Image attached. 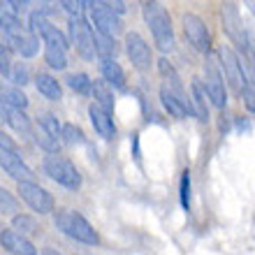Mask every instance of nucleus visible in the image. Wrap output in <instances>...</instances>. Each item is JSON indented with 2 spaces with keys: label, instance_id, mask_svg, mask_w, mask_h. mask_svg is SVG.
<instances>
[{
  "label": "nucleus",
  "instance_id": "5",
  "mask_svg": "<svg viewBox=\"0 0 255 255\" xmlns=\"http://www.w3.org/2000/svg\"><path fill=\"white\" fill-rule=\"evenodd\" d=\"M221 21H223V30L230 37L232 44H237L239 51H246V42H249V33L244 28L242 14H239V7L232 2V0H223L221 5Z\"/></svg>",
  "mask_w": 255,
  "mask_h": 255
},
{
  "label": "nucleus",
  "instance_id": "38",
  "mask_svg": "<svg viewBox=\"0 0 255 255\" xmlns=\"http://www.w3.org/2000/svg\"><path fill=\"white\" fill-rule=\"evenodd\" d=\"M0 151H9V153H19V146H16V141L9 137V134L0 132Z\"/></svg>",
  "mask_w": 255,
  "mask_h": 255
},
{
  "label": "nucleus",
  "instance_id": "40",
  "mask_svg": "<svg viewBox=\"0 0 255 255\" xmlns=\"http://www.w3.org/2000/svg\"><path fill=\"white\" fill-rule=\"evenodd\" d=\"M9 7H12L14 12H26L28 7H30V0H7Z\"/></svg>",
  "mask_w": 255,
  "mask_h": 255
},
{
  "label": "nucleus",
  "instance_id": "45",
  "mask_svg": "<svg viewBox=\"0 0 255 255\" xmlns=\"http://www.w3.org/2000/svg\"><path fill=\"white\" fill-rule=\"evenodd\" d=\"M2 2H7V0H0V7H2Z\"/></svg>",
  "mask_w": 255,
  "mask_h": 255
},
{
  "label": "nucleus",
  "instance_id": "18",
  "mask_svg": "<svg viewBox=\"0 0 255 255\" xmlns=\"http://www.w3.org/2000/svg\"><path fill=\"white\" fill-rule=\"evenodd\" d=\"M91 93H93L95 102H98L102 109H107L109 114L114 112L116 100H114V86H112V84H107L105 79L93 81V86H91Z\"/></svg>",
  "mask_w": 255,
  "mask_h": 255
},
{
  "label": "nucleus",
  "instance_id": "36",
  "mask_svg": "<svg viewBox=\"0 0 255 255\" xmlns=\"http://www.w3.org/2000/svg\"><path fill=\"white\" fill-rule=\"evenodd\" d=\"M9 70H12V58H9V49L0 42V74L2 77H9Z\"/></svg>",
  "mask_w": 255,
  "mask_h": 255
},
{
  "label": "nucleus",
  "instance_id": "16",
  "mask_svg": "<svg viewBox=\"0 0 255 255\" xmlns=\"http://www.w3.org/2000/svg\"><path fill=\"white\" fill-rule=\"evenodd\" d=\"M35 88L42 98H47L49 102H58L63 98V88H61V81L51 77L49 72H37L35 74Z\"/></svg>",
  "mask_w": 255,
  "mask_h": 255
},
{
  "label": "nucleus",
  "instance_id": "14",
  "mask_svg": "<svg viewBox=\"0 0 255 255\" xmlns=\"http://www.w3.org/2000/svg\"><path fill=\"white\" fill-rule=\"evenodd\" d=\"M0 167L5 169L12 179H16V181H33V176H35L33 169L21 160V155L9 153V151H0Z\"/></svg>",
  "mask_w": 255,
  "mask_h": 255
},
{
  "label": "nucleus",
  "instance_id": "24",
  "mask_svg": "<svg viewBox=\"0 0 255 255\" xmlns=\"http://www.w3.org/2000/svg\"><path fill=\"white\" fill-rule=\"evenodd\" d=\"M0 30H2L7 37H16V35L26 33V28H23V23L19 21V16H16V14H9V12L0 14Z\"/></svg>",
  "mask_w": 255,
  "mask_h": 255
},
{
  "label": "nucleus",
  "instance_id": "43",
  "mask_svg": "<svg viewBox=\"0 0 255 255\" xmlns=\"http://www.w3.org/2000/svg\"><path fill=\"white\" fill-rule=\"evenodd\" d=\"M2 121H7V105L0 100V123Z\"/></svg>",
  "mask_w": 255,
  "mask_h": 255
},
{
  "label": "nucleus",
  "instance_id": "37",
  "mask_svg": "<svg viewBox=\"0 0 255 255\" xmlns=\"http://www.w3.org/2000/svg\"><path fill=\"white\" fill-rule=\"evenodd\" d=\"M61 5L70 16H74V14H81V9H84V0H61Z\"/></svg>",
  "mask_w": 255,
  "mask_h": 255
},
{
  "label": "nucleus",
  "instance_id": "19",
  "mask_svg": "<svg viewBox=\"0 0 255 255\" xmlns=\"http://www.w3.org/2000/svg\"><path fill=\"white\" fill-rule=\"evenodd\" d=\"M158 72L167 79V86L174 91L176 95H181V98H186V88H183L181 84V77H179V72H176V67L169 63L167 56H162V58H158Z\"/></svg>",
  "mask_w": 255,
  "mask_h": 255
},
{
  "label": "nucleus",
  "instance_id": "9",
  "mask_svg": "<svg viewBox=\"0 0 255 255\" xmlns=\"http://www.w3.org/2000/svg\"><path fill=\"white\" fill-rule=\"evenodd\" d=\"M126 54L130 58L134 70H139V72H146L151 70V63H153V54H151V47H148V42L141 37L139 33H128L126 35Z\"/></svg>",
  "mask_w": 255,
  "mask_h": 255
},
{
  "label": "nucleus",
  "instance_id": "7",
  "mask_svg": "<svg viewBox=\"0 0 255 255\" xmlns=\"http://www.w3.org/2000/svg\"><path fill=\"white\" fill-rule=\"evenodd\" d=\"M181 26H183V35H186L188 44L197 54H209L211 51V33H209L207 23L197 14H190V12L183 14Z\"/></svg>",
  "mask_w": 255,
  "mask_h": 255
},
{
  "label": "nucleus",
  "instance_id": "23",
  "mask_svg": "<svg viewBox=\"0 0 255 255\" xmlns=\"http://www.w3.org/2000/svg\"><path fill=\"white\" fill-rule=\"evenodd\" d=\"M44 61L51 70H65L67 67V49L56 44H44Z\"/></svg>",
  "mask_w": 255,
  "mask_h": 255
},
{
  "label": "nucleus",
  "instance_id": "21",
  "mask_svg": "<svg viewBox=\"0 0 255 255\" xmlns=\"http://www.w3.org/2000/svg\"><path fill=\"white\" fill-rule=\"evenodd\" d=\"M0 100L5 102L7 107H19V109H26L28 107V98L26 93L21 91V86L16 84H0Z\"/></svg>",
  "mask_w": 255,
  "mask_h": 255
},
{
  "label": "nucleus",
  "instance_id": "32",
  "mask_svg": "<svg viewBox=\"0 0 255 255\" xmlns=\"http://www.w3.org/2000/svg\"><path fill=\"white\" fill-rule=\"evenodd\" d=\"M16 211H19V200H16L12 193H7V190L0 186V214L14 216Z\"/></svg>",
  "mask_w": 255,
  "mask_h": 255
},
{
  "label": "nucleus",
  "instance_id": "6",
  "mask_svg": "<svg viewBox=\"0 0 255 255\" xmlns=\"http://www.w3.org/2000/svg\"><path fill=\"white\" fill-rule=\"evenodd\" d=\"M204 91H207L209 102L214 105L216 109H223L228 105V84H225V77H223L221 67L216 65L214 58H207L204 63Z\"/></svg>",
  "mask_w": 255,
  "mask_h": 255
},
{
  "label": "nucleus",
  "instance_id": "17",
  "mask_svg": "<svg viewBox=\"0 0 255 255\" xmlns=\"http://www.w3.org/2000/svg\"><path fill=\"white\" fill-rule=\"evenodd\" d=\"M190 109H193V114L197 121L207 123L209 121V98H207V91L204 86L200 84V79H195L190 84Z\"/></svg>",
  "mask_w": 255,
  "mask_h": 255
},
{
  "label": "nucleus",
  "instance_id": "35",
  "mask_svg": "<svg viewBox=\"0 0 255 255\" xmlns=\"http://www.w3.org/2000/svg\"><path fill=\"white\" fill-rule=\"evenodd\" d=\"M179 197H181V207L188 211L190 209V172L186 169L181 174V186H179Z\"/></svg>",
  "mask_w": 255,
  "mask_h": 255
},
{
  "label": "nucleus",
  "instance_id": "28",
  "mask_svg": "<svg viewBox=\"0 0 255 255\" xmlns=\"http://www.w3.org/2000/svg\"><path fill=\"white\" fill-rule=\"evenodd\" d=\"M40 40L44 42V44H56V47H63V49L70 47L67 37L54 26V23H47V26H44V30H42V35H40Z\"/></svg>",
  "mask_w": 255,
  "mask_h": 255
},
{
  "label": "nucleus",
  "instance_id": "39",
  "mask_svg": "<svg viewBox=\"0 0 255 255\" xmlns=\"http://www.w3.org/2000/svg\"><path fill=\"white\" fill-rule=\"evenodd\" d=\"M242 98H244V105H246V109L255 114V91H253V88H251V86L244 88V91H242Z\"/></svg>",
  "mask_w": 255,
  "mask_h": 255
},
{
  "label": "nucleus",
  "instance_id": "3",
  "mask_svg": "<svg viewBox=\"0 0 255 255\" xmlns=\"http://www.w3.org/2000/svg\"><path fill=\"white\" fill-rule=\"evenodd\" d=\"M42 169H44V174H47L51 181H56L58 186H63V188H67V190H79L81 188L79 169L74 167L67 158H63V155H58V153L44 155Z\"/></svg>",
  "mask_w": 255,
  "mask_h": 255
},
{
  "label": "nucleus",
  "instance_id": "20",
  "mask_svg": "<svg viewBox=\"0 0 255 255\" xmlns=\"http://www.w3.org/2000/svg\"><path fill=\"white\" fill-rule=\"evenodd\" d=\"M9 42L14 44L16 54L23 56V58H33L40 49V37H35L33 33H21L16 37H9Z\"/></svg>",
  "mask_w": 255,
  "mask_h": 255
},
{
  "label": "nucleus",
  "instance_id": "8",
  "mask_svg": "<svg viewBox=\"0 0 255 255\" xmlns=\"http://www.w3.org/2000/svg\"><path fill=\"white\" fill-rule=\"evenodd\" d=\"M16 183H19L16 190H19L21 200L26 202L33 211H37L40 216L54 211V207H56L54 195L49 193L47 188H42V186H37V183H33V181H16Z\"/></svg>",
  "mask_w": 255,
  "mask_h": 255
},
{
  "label": "nucleus",
  "instance_id": "34",
  "mask_svg": "<svg viewBox=\"0 0 255 255\" xmlns=\"http://www.w3.org/2000/svg\"><path fill=\"white\" fill-rule=\"evenodd\" d=\"M35 141H37V146L44 148L47 153H58V139H54V137H51V134H47L44 130L35 134Z\"/></svg>",
  "mask_w": 255,
  "mask_h": 255
},
{
  "label": "nucleus",
  "instance_id": "25",
  "mask_svg": "<svg viewBox=\"0 0 255 255\" xmlns=\"http://www.w3.org/2000/svg\"><path fill=\"white\" fill-rule=\"evenodd\" d=\"M65 84L70 88H72L74 93L79 95H88L91 93V86H93V81H91V77H88L86 72H72L65 77Z\"/></svg>",
  "mask_w": 255,
  "mask_h": 255
},
{
  "label": "nucleus",
  "instance_id": "2",
  "mask_svg": "<svg viewBox=\"0 0 255 255\" xmlns=\"http://www.w3.org/2000/svg\"><path fill=\"white\" fill-rule=\"evenodd\" d=\"M54 223L63 235L70 237V239H74V242L86 244V246H98V244H100V237H98V232L93 230V225H91L81 214L72 211V209H63V211H58L56 218H54Z\"/></svg>",
  "mask_w": 255,
  "mask_h": 255
},
{
  "label": "nucleus",
  "instance_id": "44",
  "mask_svg": "<svg viewBox=\"0 0 255 255\" xmlns=\"http://www.w3.org/2000/svg\"><path fill=\"white\" fill-rule=\"evenodd\" d=\"M244 5H246V7L251 9V12L255 14V0H244Z\"/></svg>",
  "mask_w": 255,
  "mask_h": 255
},
{
  "label": "nucleus",
  "instance_id": "13",
  "mask_svg": "<svg viewBox=\"0 0 255 255\" xmlns=\"http://www.w3.org/2000/svg\"><path fill=\"white\" fill-rule=\"evenodd\" d=\"M88 116H91V126L102 139H114L116 137V126H114V119L109 114L107 109H102L98 102H93L88 107Z\"/></svg>",
  "mask_w": 255,
  "mask_h": 255
},
{
  "label": "nucleus",
  "instance_id": "33",
  "mask_svg": "<svg viewBox=\"0 0 255 255\" xmlns=\"http://www.w3.org/2000/svg\"><path fill=\"white\" fill-rule=\"evenodd\" d=\"M7 79L12 81V84H16V86H26L28 81H30V72H28L26 65L16 63V65H12V70H9V77H7Z\"/></svg>",
  "mask_w": 255,
  "mask_h": 255
},
{
  "label": "nucleus",
  "instance_id": "11",
  "mask_svg": "<svg viewBox=\"0 0 255 255\" xmlns=\"http://www.w3.org/2000/svg\"><path fill=\"white\" fill-rule=\"evenodd\" d=\"M0 246H2V251L14 255H37V249L33 246V242L14 228L0 232Z\"/></svg>",
  "mask_w": 255,
  "mask_h": 255
},
{
  "label": "nucleus",
  "instance_id": "12",
  "mask_svg": "<svg viewBox=\"0 0 255 255\" xmlns=\"http://www.w3.org/2000/svg\"><path fill=\"white\" fill-rule=\"evenodd\" d=\"M160 102L172 119H179V121H181V119H188V114H193L190 102L186 100V98H181V95H176L167 84L160 88Z\"/></svg>",
  "mask_w": 255,
  "mask_h": 255
},
{
  "label": "nucleus",
  "instance_id": "22",
  "mask_svg": "<svg viewBox=\"0 0 255 255\" xmlns=\"http://www.w3.org/2000/svg\"><path fill=\"white\" fill-rule=\"evenodd\" d=\"M9 128L14 132L19 134H33V126H30V119L26 116V109H19V107H7V121Z\"/></svg>",
  "mask_w": 255,
  "mask_h": 255
},
{
  "label": "nucleus",
  "instance_id": "30",
  "mask_svg": "<svg viewBox=\"0 0 255 255\" xmlns=\"http://www.w3.org/2000/svg\"><path fill=\"white\" fill-rule=\"evenodd\" d=\"M40 119V128L44 130L47 134H51L54 139H58L61 141V132H63V123L56 119L54 114H40L37 116Z\"/></svg>",
  "mask_w": 255,
  "mask_h": 255
},
{
  "label": "nucleus",
  "instance_id": "1",
  "mask_svg": "<svg viewBox=\"0 0 255 255\" xmlns=\"http://www.w3.org/2000/svg\"><path fill=\"white\" fill-rule=\"evenodd\" d=\"M144 21H146L148 30H151V37H153V44L160 49L162 54H167L174 49V28H172V19H169L167 9L158 2V0H151V2H144Z\"/></svg>",
  "mask_w": 255,
  "mask_h": 255
},
{
  "label": "nucleus",
  "instance_id": "46",
  "mask_svg": "<svg viewBox=\"0 0 255 255\" xmlns=\"http://www.w3.org/2000/svg\"><path fill=\"white\" fill-rule=\"evenodd\" d=\"M141 2H151V0H141Z\"/></svg>",
  "mask_w": 255,
  "mask_h": 255
},
{
  "label": "nucleus",
  "instance_id": "42",
  "mask_svg": "<svg viewBox=\"0 0 255 255\" xmlns=\"http://www.w3.org/2000/svg\"><path fill=\"white\" fill-rule=\"evenodd\" d=\"M132 153L134 158H139V134H132Z\"/></svg>",
  "mask_w": 255,
  "mask_h": 255
},
{
  "label": "nucleus",
  "instance_id": "4",
  "mask_svg": "<svg viewBox=\"0 0 255 255\" xmlns=\"http://www.w3.org/2000/svg\"><path fill=\"white\" fill-rule=\"evenodd\" d=\"M70 40H72L77 54L84 58V61H93L95 58V35H93V28L88 23L81 14H74L70 16Z\"/></svg>",
  "mask_w": 255,
  "mask_h": 255
},
{
  "label": "nucleus",
  "instance_id": "15",
  "mask_svg": "<svg viewBox=\"0 0 255 255\" xmlns=\"http://www.w3.org/2000/svg\"><path fill=\"white\" fill-rule=\"evenodd\" d=\"M100 74L114 88H121V91L126 88V72H123L121 63H116L114 56H100Z\"/></svg>",
  "mask_w": 255,
  "mask_h": 255
},
{
  "label": "nucleus",
  "instance_id": "29",
  "mask_svg": "<svg viewBox=\"0 0 255 255\" xmlns=\"http://www.w3.org/2000/svg\"><path fill=\"white\" fill-rule=\"evenodd\" d=\"M61 141H65L67 146H77V144H84L86 137H84V130L74 123H63V132H61Z\"/></svg>",
  "mask_w": 255,
  "mask_h": 255
},
{
  "label": "nucleus",
  "instance_id": "27",
  "mask_svg": "<svg viewBox=\"0 0 255 255\" xmlns=\"http://www.w3.org/2000/svg\"><path fill=\"white\" fill-rule=\"evenodd\" d=\"M12 228L19 230L21 235H26V237H33V235H37V232H40V225H37V221H35L33 216H26V214H14Z\"/></svg>",
  "mask_w": 255,
  "mask_h": 255
},
{
  "label": "nucleus",
  "instance_id": "31",
  "mask_svg": "<svg viewBox=\"0 0 255 255\" xmlns=\"http://www.w3.org/2000/svg\"><path fill=\"white\" fill-rule=\"evenodd\" d=\"M237 58H239V67H242V74H244V79H246V84L251 88H255V63L251 61L249 51H239Z\"/></svg>",
  "mask_w": 255,
  "mask_h": 255
},
{
  "label": "nucleus",
  "instance_id": "41",
  "mask_svg": "<svg viewBox=\"0 0 255 255\" xmlns=\"http://www.w3.org/2000/svg\"><path fill=\"white\" fill-rule=\"evenodd\" d=\"M246 51H249L251 61L255 63V35H253V33H249V42H246Z\"/></svg>",
  "mask_w": 255,
  "mask_h": 255
},
{
  "label": "nucleus",
  "instance_id": "10",
  "mask_svg": "<svg viewBox=\"0 0 255 255\" xmlns=\"http://www.w3.org/2000/svg\"><path fill=\"white\" fill-rule=\"evenodd\" d=\"M218 56H221V65H223V77H225V84H228V86L232 88L237 95H242V91L249 86V84H246V79H244L237 54L230 47H221Z\"/></svg>",
  "mask_w": 255,
  "mask_h": 255
},
{
  "label": "nucleus",
  "instance_id": "26",
  "mask_svg": "<svg viewBox=\"0 0 255 255\" xmlns=\"http://www.w3.org/2000/svg\"><path fill=\"white\" fill-rule=\"evenodd\" d=\"M95 54L98 56H114L119 54V42H116L114 35H95Z\"/></svg>",
  "mask_w": 255,
  "mask_h": 255
}]
</instances>
